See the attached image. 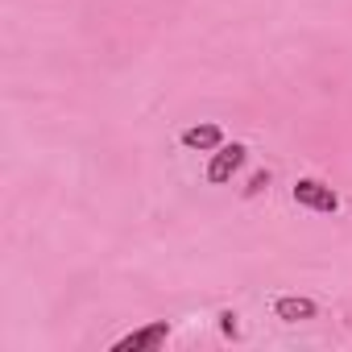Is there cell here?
Here are the masks:
<instances>
[{
  "label": "cell",
  "mask_w": 352,
  "mask_h": 352,
  "mask_svg": "<svg viewBox=\"0 0 352 352\" xmlns=\"http://www.w3.org/2000/svg\"><path fill=\"white\" fill-rule=\"evenodd\" d=\"M245 157H249V149L241 145V141H224L220 149H212V166H208V183H228L232 174L245 166Z\"/></svg>",
  "instance_id": "6da1fadb"
},
{
  "label": "cell",
  "mask_w": 352,
  "mask_h": 352,
  "mask_svg": "<svg viewBox=\"0 0 352 352\" xmlns=\"http://www.w3.org/2000/svg\"><path fill=\"white\" fill-rule=\"evenodd\" d=\"M294 204H302V208H311V212H323V216L340 212V195H336L327 183H319V179H298V183H294Z\"/></svg>",
  "instance_id": "7a4b0ae2"
},
{
  "label": "cell",
  "mask_w": 352,
  "mask_h": 352,
  "mask_svg": "<svg viewBox=\"0 0 352 352\" xmlns=\"http://www.w3.org/2000/svg\"><path fill=\"white\" fill-rule=\"evenodd\" d=\"M166 336H170V323H166V319H153V323H145V327L120 336V340L112 344V352H145V348L166 344Z\"/></svg>",
  "instance_id": "3957f363"
},
{
  "label": "cell",
  "mask_w": 352,
  "mask_h": 352,
  "mask_svg": "<svg viewBox=\"0 0 352 352\" xmlns=\"http://www.w3.org/2000/svg\"><path fill=\"white\" fill-rule=\"evenodd\" d=\"M183 145L187 149H199V153L220 149L224 145V129L220 124H191V129H183Z\"/></svg>",
  "instance_id": "277c9868"
},
{
  "label": "cell",
  "mask_w": 352,
  "mask_h": 352,
  "mask_svg": "<svg viewBox=\"0 0 352 352\" xmlns=\"http://www.w3.org/2000/svg\"><path fill=\"white\" fill-rule=\"evenodd\" d=\"M315 302L311 298H298V294H282L278 302H274V315L278 319H286V323H302V319H315Z\"/></svg>",
  "instance_id": "5b68a950"
},
{
  "label": "cell",
  "mask_w": 352,
  "mask_h": 352,
  "mask_svg": "<svg viewBox=\"0 0 352 352\" xmlns=\"http://www.w3.org/2000/svg\"><path fill=\"white\" fill-rule=\"evenodd\" d=\"M220 327H224V336H236V315L224 311V315H220Z\"/></svg>",
  "instance_id": "8992f818"
}]
</instances>
